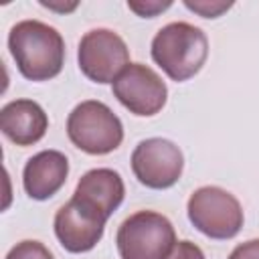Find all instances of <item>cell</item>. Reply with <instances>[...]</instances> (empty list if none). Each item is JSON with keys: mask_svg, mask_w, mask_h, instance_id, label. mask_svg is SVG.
I'll list each match as a JSON object with an SVG mask.
<instances>
[{"mask_svg": "<svg viewBox=\"0 0 259 259\" xmlns=\"http://www.w3.org/2000/svg\"><path fill=\"white\" fill-rule=\"evenodd\" d=\"M8 49L22 77L49 81L57 77L65 63V40L55 26L40 20H22L10 28Z\"/></svg>", "mask_w": 259, "mask_h": 259, "instance_id": "cell-1", "label": "cell"}, {"mask_svg": "<svg viewBox=\"0 0 259 259\" xmlns=\"http://www.w3.org/2000/svg\"><path fill=\"white\" fill-rule=\"evenodd\" d=\"M208 57L206 34L190 22H170L152 40V59L172 81L194 77Z\"/></svg>", "mask_w": 259, "mask_h": 259, "instance_id": "cell-2", "label": "cell"}, {"mask_svg": "<svg viewBox=\"0 0 259 259\" xmlns=\"http://www.w3.org/2000/svg\"><path fill=\"white\" fill-rule=\"evenodd\" d=\"M115 243L121 259H166L176 245V233L164 214L138 210L119 225Z\"/></svg>", "mask_w": 259, "mask_h": 259, "instance_id": "cell-3", "label": "cell"}, {"mask_svg": "<svg viewBox=\"0 0 259 259\" xmlns=\"http://www.w3.org/2000/svg\"><path fill=\"white\" fill-rule=\"evenodd\" d=\"M69 140L83 152L103 156L119 148L123 140L121 119L101 101L89 99L75 105L67 119Z\"/></svg>", "mask_w": 259, "mask_h": 259, "instance_id": "cell-4", "label": "cell"}, {"mask_svg": "<svg viewBox=\"0 0 259 259\" xmlns=\"http://www.w3.org/2000/svg\"><path fill=\"white\" fill-rule=\"evenodd\" d=\"M190 223L210 239H233L243 227V208L239 200L219 188H196L186 204Z\"/></svg>", "mask_w": 259, "mask_h": 259, "instance_id": "cell-5", "label": "cell"}, {"mask_svg": "<svg viewBox=\"0 0 259 259\" xmlns=\"http://www.w3.org/2000/svg\"><path fill=\"white\" fill-rule=\"evenodd\" d=\"M79 69L95 83H113L130 65V51L123 38L109 28H93L79 42Z\"/></svg>", "mask_w": 259, "mask_h": 259, "instance_id": "cell-6", "label": "cell"}, {"mask_svg": "<svg viewBox=\"0 0 259 259\" xmlns=\"http://www.w3.org/2000/svg\"><path fill=\"white\" fill-rule=\"evenodd\" d=\"M184 168V156L180 148L164 138L142 140L132 152V170L140 184L164 190L178 182Z\"/></svg>", "mask_w": 259, "mask_h": 259, "instance_id": "cell-7", "label": "cell"}, {"mask_svg": "<svg viewBox=\"0 0 259 259\" xmlns=\"http://www.w3.org/2000/svg\"><path fill=\"white\" fill-rule=\"evenodd\" d=\"M113 95L134 115H156L168 99L166 83L160 75L142 63H130L113 81Z\"/></svg>", "mask_w": 259, "mask_h": 259, "instance_id": "cell-8", "label": "cell"}, {"mask_svg": "<svg viewBox=\"0 0 259 259\" xmlns=\"http://www.w3.org/2000/svg\"><path fill=\"white\" fill-rule=\"evenodd\" d=\"M105 223L103 217L71 198L55 214V235L69 253H85L101 241Z\"/></svg>", "mask_w": 259, "mask_h": 259, "instance_id": "cell-9", "label": "cell"}, {"mask_svg": "<svg viewBox=\"0 0 259 259\" xmlns=\"http://www.w3.org/2000/svg\"><path fill=\"white\" fill-rule=\"evenodd\" d=\"M125 196L121 176L111 168H95L81 176L73 198L83 202L87 208L103 217L105 221L119 208Z\"/></svg>", "mask_w": 259, "mask_h": 259, "instance_id": "cell-10", "label": "cell"}, {"mask_svg": "<svg viewBox=\"0 0 259 259\" xmlns=\"http://www.w3.org/2000/svg\"><path fill=\"white\" fill-rule=\"evenodd\" d=\"M69 160L59 150H42L28 158L22 172L24 192L34 200H47L67 182Z\"/></svg>", "mask_w": 259, "mask_h": 259, "instance_id": "cell-11", "label": "cell"}, {"mask_svg": "<svg viewBox=\"0 0 259 259\" xmlns=\"http://www.w3.org/2000/svg\"><path fill=\"white\" fill-rule=\"evenodd\" d=\"M49 127V117L45 109L30 99H14L6 103L0 111V130L16 146L36 144Z\"/></svg>", "mask_w": 259, "mask_h": 259, "instance_id": "cell-12", "label": "cell"}, {"mask_svg": "<svg viewBox=\"0 0 259 259\" xmlns=\"http://www.w3.org/2000/svg\"><path fill=\"white\" fill-rule=\"evenodd\" d=\"M6 259H55V257H53V253H51L42 243L28 239V241L16 243V245L8 251Z\"/></svg>", "mask_w": 259, "mask_h": 259, "instance_id": "cell-13", "label": "cell"}, {"mask_svg": "<svg viewBox=\"0 0 259 259\" xmlns=\"http://www.w3.org/2000/svg\"><path fill=\"white\" fill-rule=\"evenodd\" d=\"M166 259H204V253L192 241H178Z\"/></svg>", "mask_w": 259, "mask_h": 259, "instance_id": "cell-14", "label": "cell"}, {"mask_svg": "<svg viewBox=\"0 0 259 259\" xmlns=\"http://www.w3.org/2000/svg\"><path fill=\"white\" fill-rule=\"evenodd\" d=\"M186 4V8H190V10H194V12H198L200 16H204V18H217L223 10H227V8H231V2H190V0H186L184 2Z\"/></svg>", "mask_w": 259, "mask_h": 259, "instance_id": "cell-15", "label": "cell"}, {"mask_svg": "<svg viewBox=\"0 0 259 259\" xmlns=\"http://www.w3.org/2000/svg\"><path fill=\"white\" fill-rule=\"evenodd\" d=\"M170 4H172V2H127V6H130L134 12H138L140 16H146V18H152V16H156L158 12L170 8Z\"/></svg>", "mask_w": 259, "mask_h": 259, "instance_id": "cell-16", "label": "cell"}, {"mask_svg": "<svg viewBox=\"0 0 259 259\" xmlns=\"http://www.w3.org/2000/svg\"><path fill=\"white\" fill-rule=\"evenodd\" d=\"M229 259H259V239H251L233 249Z\"/></svg>", "mask_w": 259, "mask_h": 259, "instance_id": "cell-17", "label": "cell"}]
</instances>
